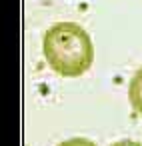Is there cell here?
Here are the masks:
<instances>
[{
	"label": "cell",
	"mask_w": 142,
	"mask_h": 146,
	"mask_svg": "<svg viewBox=\"0 0 142 146\" xmlns=\"http://www.w3.org/2000/svg\"><path fill=\"white\" fill-rule=\"evenodd\" d=\"M42 54L58 76L78 78L94 62V44L80 24L56 22L42 36Z\"/></svg>",
	"instance_id": "obj_1"
},
{
	"label": "cell",
	"mask_w": 142,
	"mask_h": 146,
	"mask_svg": "<svg viewBox=\"0 0 142 146\" xmlns=\"http://www.w3.org/2000/svg\"><path fill=\"white\" fill-rule=\"evenodd\" d=\"M128 102L136 114L142 116V68H138L128 84Z\"/></svg>",
	"instance_id": "obj_2"
},
{
	"label": "cell",
	"mask_w": 142,
	"mask_h": 146,
	"mask_svg": "<svg viewBox=\"0 0 142 146\" xmlns=\"http://www.w3.org/2000/svg\"><path fill=\"white\" fill-rule=\"evenodd\" d=\"M56 146H96L92 140L88 138H82V136H76V138H66L62 142H58Z\"/></svg>",
	"instance_id": "obj_3"
},
{
	"label": "cell",
	"mask_w": 142,
	"mask_h": 146,
	"mask_svg": "<svg viewBox=\"0 0 142 146\" xmlns=\"http://www.w3.org/2000/svg\"><path fill=\"white\" fill-rule=\"evenodd\" d=\"M110 146H142V144L136 142V140H118V142H114Z\"/></svg>",
	"instance_id": "obj_4"
}]
</instances>
